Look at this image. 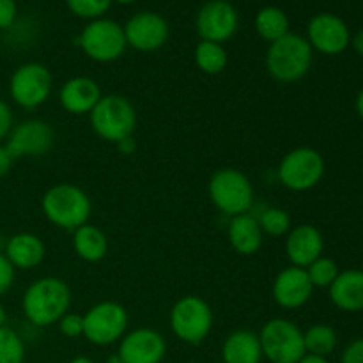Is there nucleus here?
Listing matches in <instances>:
<instances>
[{"label":"nucleus","mask_w":363,"mask_h":363,"mask_svg":"<svg viewBox=\"0 0 363 363\" xmlns=\"http://www.w3.org/2000/svg\"><path fill=\"white\" fill-rule=\"evenodd\" d=\"M126 308L117 301H99L84 314V337L94 346H110L126 335Z\"/></svg>","instance_id":"obj_9"},{"label":"nucleus","mask_w":363,"mask_h":363,"mask_svg":"<svg viewBox=\"0 0 363 363\" xmlns=\"http://www.w3.org/2000/svg\"><path fill=\"white\" fill-rule=\"evenodd\" d=\"M73 250L82 261L99 262L108 254V240L101 229L85 223L73 230Z\"/></svg>","instance_id":"obj_24"},{"label":"nucleus","mask_w":363,"mask_h":363,"mask_svg":"<svg viewBox=\"0 0 363 363\" xmlns=\"http://www.w3.org/2000/svg\"><path fill=\"white\" fill-rule=\"evenodd\" d=\"M325 158L312 147H296L287 152L279 165V181L291 191H308L325 176Z\"/></svg>","instance_id":"obj_8"},{"label":"nucleus","mask_w":363,"mask_h":363,"mask_svg":"<svg viewBox=\"0 0 363 363\" xmlns=\"http://www.w3.org/2000/svg\"><path fill=\"white\" fill-rule=\"evenodd\" d=\"M123 363H162L167 354V342L152 328H137L119 340L117 351Z\"/></svg>","instance_id":"obj_16"},{"label":"nucleus","mask_w":363,"mask_h":363,"mask_svg":"<svg viewBox=\"0 0 363 363\" xmlns=\"http://www.w3.org/2000/svg\"><path fill=\"white\" fill-rule=\"evenodd\" d=\"M262 358L269 363H298L307 354L303 332L296 323L286 318H273L257 333Z\"/></svg>","instance_id":"obj_5"},{"label":"nucleus","mask_w":363,"mask_h":363,"mask_svg":"<svg viewBox=\"0 0 363 363\" xmlns=\"http://www.w3.org/2000/svg\"><path fill=\"white\" fill-rule=\"evenodd\" d=\"M255 30L264 41L275 43L289 34V18L279 7H262L255 16Z\"/></svg>","instance_id":"obj_25"},{"label":"nucleus","mask_w":363,"mask_h":363,"mask_svg":"<svg viewBox=\"0 0 363 363\" xmlns=\"http://www.w3.org/2000/svg\"><path fill=\"white\" fill-rule=\"evenodd\" d=\"M314 50L307 38L300 34H286L279 41L269 43L266 52V69L273 80L280 84H294L311 71Z\"/></svg>","instance_id":"obj_3"},{"label":"nucleus","mask_w":363,"mask_h":363,"mask_svg":"<svg viewBox=\"0 0 363 363\" xmlns=\"http://www.w3.org/2000/svg\"><path fill=\"white\" fill-rule=\"evenodd\" d=\"M101 98V87L98 85V82L89 77L69 78L67 82H64L59 91L60 106L73 116L91 113Z\"/></svg>","instance_id":"obj_19"},{"label":"nucleus","mask_w":363,"mask_h":363,"mask_svg":"<svg viewBox=\"0 0 363 363\" xmlns=\"http://www.w3.org/2000/svg\"><path fill=\"white\" fill-rule=\"evenodd\" d=\"M240 18L233 4L225 0H209L199 9L195 18V28L202 41L223 45L238 30Z\"/></svg>","instance_id":"obj_13"},{"label":"nucleus","mask_w":363,"mask_h":363,"mask_svg":"<svg viewBox=\"0 0 363 363\" xmlns=\"http://www.w3.org/2000/svg\"><path fill=\"white\" fill-rule=\"evenodd\" d=\"M169 23L165 18L152 11L133 14L124 25L126 43L138 52H156L169 41Z\"/></svg>","instance_id":"obj_15"},{"label":"nucleus","mask_w":363,"mask_h":363,"mask_svg":"<svg viewBox=\"0 0 363 363\" xmlns=\"http://www.w3.org/2000/svg\"><path fill=\"white\" fill-rule=\"evenodd\" d=\"M14 277H16V269L11 264L9 259L4 254H0V296L6 294L7 291L13 287Z\"/></svg>","instance_id":"obj_33"},{"label":"nucleus","mask_w":363,"mask_h":363,"mask_svg":"<svg viewBox=\"0 0 363 363\" xmlns=\"http://www.w3.org/2000/svg\"><path fill=\"white\" fill-rule=\"evenodd\" d=\"M78 43L89 59L101 64L121 59L128 46L124 27H121L117 21L106 20V18L92 20L82 30Z\"/></svg>","instance_id":"obj_10"},{"label":"nucleus","mask_w":363,"mask_h":363,"mask_svg":"<svg viewBox=\"0 0 363 363\" xmlns=\"http://www.w3.org/2000/svg\"><path fill=\"white\" fill-rule=\"evenodd\" d=\"M350 45L353 46V50L358 53V55L363 57V30H358L357 34L351 38Z\"/></svg>","instance_id":"obj_39"},{"label":"nucleus","mask_w":363,"mask_h":363,"mask_svg":"<svg viewBox=\"0 0 363 363\" xmlns=\"http://www.w3.org/2000/svg\"><path fill=\"white\" fill-rule=\"evenodd\" d=\"M117 147H119L121 152H124V155H133L135 149H137V144H135L133 137H130V138H126V140L119 142V144H117Z\"/></svg>","instance_id":"obj_38"},{"label":"nucleus","mask_w":363,"mask_h":363,"mask_svg":"<svg viewBox=\"0 0 363 363\" xmlns=\"http://www.w3.org/2000/svg\"><path fill=\"white\" fill-rule=\"evenodd\" d=\"M307 41L312 50L323 55H340L351 43L346 21L332 13H319L308 21Z\"/></svg>","instance_id":"obj_14"},{"label":"nucleus","mask_w":363,"mask_h":363,"mask_svg":"<svg viewBox=\"0 0 363 363\" xmlns=\"http://www.w3.org/2000/svg\"><path fill=\"white\" fill-rule=\"evenodd\" d=\"M4 255L14 269H34L45 261L46 247L38 234L18 233L7 240Z\"/></svg>","instance_id":"obj_20"},{"label":"nucleus","mask_w":363,"mask_h":363,"mask_svg":"<svg viewBox=\"0 0 363 363\" xmlns=\"http://www.w3.org/2000/svg\"><path fill=\"white\" fill-rule=\"evenodd\" d=\"M71 13L85 20H98L110 9L112 0H66Z\"/></svg>","instance_id":"obj_31"},{"label":"nucleus","mask_w":363,"mask_h":363,"mask_svg":"<svg viewBox=\"0 0 363 363\" xmlns=\"http://www.w3.org/2000/svg\"><path fill=\"white\" fill-rule=\"evenodd\" d=\"M71 300V289L62 279L43 277L27 287L21 308L30 325L46 328L57 325L69 312Z\"/></svg>","instance_id":"obj_1"},{"label":"nucleus","mask_w":363,"mask_h":363,"mask_svg":"<svg viewBox=\"0 0 363 363\" xmlns=\"http://www.w3.org/2000/svg\"><path fill=\"white\" fill-rule=\"evenodd\" d=\"M91 126L99 138L112 144L133 137L137 128V110L121 94H106L89 113Z\"/></svg>","instance_id":"obj_4"},{"label":"nucleus","mask_w":363,"mask_h":363,"mask_svg":"<svg viewBox=\"0 0 363 363\" xmlns=\"http://www.w3.org/2000/svg\"><path fill=\"white\" fill-rule=\"evenodd\" d=\"M305 272H307L311 284L314 287H330L340 273L337 262L333 259L325 257V255L315 259L308 268H305Z\"/></svg>","instance_id":"obj_30"},{"label":"nucleus","mask_w":363,"mask_h":363,"mask_svg":"<svg viewBox=\"0 0 363 363\" xmlns=\"http://www.w3.org/2000/svg\"><path fill=\"white\" fill-rule=\"evenodd\" d=\"M59 330L64 337L67 339H78V337H84V315L74 314V312H67L66 315H62L59 323Z\"/></svg>","instance_id":"obj_32"},{"label":"nucleus","mask_w":363,"mask_h":363,"mask_svg":"<svg viewBox=\"0 0 363 363\" xmlns=\"http://www.w3.org/2000/svg\"><path fill=\"white\" fill-rule=\"evenodd\" d=\"M46 220L64 230H77L89 223L92 213L91 197L80 186L71 183L53 184L41 199Z\"/></svg>","instance_id":"obj_2"},{"label":"nucleus","mask_w":363,"mask_h":363,"mask_svg":"<svg viewBox=\"0 0 363 363\" xmlns=\"http://www.w3.org/2000/svg\"><path fill=\"white\" fill-rule=\"evenodd\" d=\"M18 7L14 0H0V28H9L16 20Z\"/></svg>","instance_id":"obj_35"},{"label":"nucleus","mask_w":363,"mask_h":363,"mask_svg":"<svg viewBox=\"0 0 363 363\" xmlns=\"http://www.w3.org/2000/svg\"><path fill=\"white\" fill-rule=\"evenodd\" d=\"M340 363H363V337L347 344L340 357Z\"/></svg>","instance_id":"obj_34"},{"label":"nucleus","mask_w":363,"mask_h":363,"mask_svg":"<svg viewBox=\"0 0 363 363\" xmlns=\"http://www.w3.org/2000/svg\"><path fill=\"white\" fill-rule=\"evenodd\" d=\"M106 363H123V360H121L119 358V354H112V357L108 358V360H106Z\"/></svg>","instance_id":"obj_44"},{"label":"nucleus","mask_w":363,"mask_h":363,"mask_svg":"<svg viewBox=\"0 0 363 363\" xmlns=\"http://www.w3.org/2000/svg\"><path fill=\"white\" fill-rule=\"evenodd\" d=\"M209 199L216 209L230 218L245 215L254 204V188L250 179L238 169H220L209 179Z\"/></svg>","instance_id":"obj_7"},{"label":"nucleus","mask_w":363,"mask_h":363,"mask_svg":"<svg viewBox=\"0 0 363 363\" xmlns=\"http://www.w3.org/2000/svg\"><path fill=\"white\" fill-rule=\"evenodd\" d=\"M303 342L305 351L308 354H318V357L328 358L337 350L339 337H337V332L332 326L318 323V325H312L311 328L305 330Z\"/></svg>","instance_id":"obj_26"},{"label":"nucleus","mask_w":363,"mask_h":363,"mask_svg":"<svg viewBox=\"0 0 363 363\" xmlns=\"http://www.w3.org/2000/svg\"><path fill=\"white\" fill-rule=\"evenodd\" d=\"M257 220L262 233L268 234V236L280 238V236H286V234L291 230V216L289 213L282 208L264 209V213H262Z\"/></svg>","instance_id":"obj_29"},{"label":"nucleus","mask_w":363,"mask_h":363,"mask_svg":"<svg viewBox=\"0 0 363 363\" xmlns=\"http://www.w3.org/2000/svg\"><path fill=\"white\" fill-rule=\"evenodd\" d=\"M55 142V131L46 121L27 119L13 126L6 138V149L13 160L45 156Z\"/></svg>","instance_id":"obj_12"},{"label":"nucleus","mask_w":363,"mask_h":363,"mask_svg":"<svg viewBox=\"0 0 363 363\" xmlns=\"http://www.w3.org/2000/svg\"><path fill=\"white\" fill-rule=\"evenodd\" d=\"M195 64L206 74H220L227 67L229 55L223 45L211 41H201L195 46Z\"/></svg>","instance_id":"obj_27"},{"label":"nucleus","mask_w":363,"mask_h":363,"mask_svg":"<svg viewBox=\"0 0 363 363\" xmlns=\"http://www.w3.org/2000/svg\"><path fill=\"white\" fill-rule=\"evenodd\" d=\"M357 112L363 121V89L360 92H358V96H357Z\"/></svg>","instance_id":"obj_41"},{"label":"nucleus","mask_w":363,"mask_h":363,"mask_svg":"<svg viewBox=\"0 0 363 363\" xmlns=\"http://www.w3.org/2000/svg\"><path fill=\"white\" fill-rule=\"evenodd\" d=\"M13 162H14L13 156L9 155L6 145L0 144V177H4L7 172H9L11 167H13Z\"/></svg>","instance_id":"obj_37"},{"label":"nucleus","mask_w":363,"mask_h":363,"mask_svg":"<svg viewBox=\"0 0 363 363\" xmlns=\"http://www.w3.org/2000/svg\"><path fill=\"white\" fill-rule=\"evenodd\" d=\"M223 363H261L262 347L257 333L250 330H236L222 346Z\"/></svg>","instance_id":"obj_23"},{"label":"nucleus","mask_w":363,"mask_h":363,"mask_svg":"<svg viewBox=\"0 0 363 363\" xmlns=\"http://www.w3.org/2000/svg\"><path fill=\"white\" fill-rule=\"evenodd\" d=\"M227 234H229L230 247L240 255L257 254L262 247V238H264L259 220L248 213L233 216Z\"/></svg>","instance_id":"obj_22"},{"label":"nucleus","mask_w":363,"mask_h":363,"mask_svg":"<svg viewBox=\"0 0 363 363\" xmlns=\"http://www.w3.org/2000/svg\"><path fill=\"white\" fill-rule=\"evenodd\" d=\"M6 321H7V312H6V307L2 305V301H0V328L6 326Z\"/></svg>","instance_id":"obj_42"},{"label":"nucleus","mask_w":363,"mask_h":363,"mask_svg":"<svg viewBox=\"0 0 363 363\" xmlns=\"http://www.w3.org/2000/svg\"><path fill=\"white\" fill-rule=\"evenodd\" d=\"M112 2H117V4H124V6H126V4H133V2H137V0H112Z\"/></svg>","instance_id":"obj_45"},{"label":"nucleus","mask_w":363,"mask_h":363,"mask_svg":"<svg viewBox=\"0 0 363 363\" xmlns=\"http://www.w3.org/2000/svg\"><path fill=\"white\" fill-rule=\"evenodd\" d=\"M312 293H314V286L303 268L287 266L273 280V300L279 307L287 308V311H296L303 307L312 298Z\"/></svg>","instance_id":"obj_17"},{"label":"nucleus","mask_w":363,"mask_h":363,"mask_svg":"<svg viewBox=\"0 0 363 363\" xmlns=\"http://www.w3.org/2000/svg\"><path fill=\"white\" fill-rule=\"evenodd\" d=\"M53 89V77L46 66L39 62L21 64L9 80L11 99L25 110H34L48 101Z\"/></svg>","instance_id":"obj_11"},{"label":"nucleus","mask_w":363,"mask_h":363,"mask_svg":"<svg viewBox=\"0 0 363 363\" xmlns=\"http://www.w3.org/2000/svg\"><path fill=\"white\" fill-rule=\"evenodd\" d=\"M69 363H94L89 357H74Z\"/></svg>","instance_id":"obj_43"},{"label":"nucleus","mask_w":363,"mask_h":363,"mask_svg":"<svg viewBox=\"0 0 363 363\" xmlns=\"http://www.w3.org/2000/svg\"><path fill=\"white\" fill-rule=\"evenodd\" d=\"M298 363H330V362H328V358H325V357H318V354L307 353Z\"/></svg>","instance_id":"obj_40"},{"label":"nucleus","mask_w":363,"mask_h":363,"mask_svg":"<svg viewBox=\"0 0 363 363\" xmlns=\"http://www.w3.org/2000/svg\"><path fill=\"white\" fill-rule=\"evenodd\" d=\"M330 300L342 312L363 311V272L347 269L339 273L335 282L328 287Z\"/></svg>","instance_id":"obj_21"},{"label":"nucleus","mask_w":363,"mask_h":363,"mask_svg":"<svg viewBox=\"0 0 363 363\" xmlns=\"http://www.w3.org/2000/svg\"><path fill=\"white\" fill-rule=\"evenodd\" d=\"M11 130H13V112L9 105L0 98V142L6 140Z\"/></svg>","instance_id":"obj_36"},{"label":"nucleus","mask_w":363,"mask_h":363,"mask_svg":"<svg viewBox=\"0 0 363 363\" xmlns=\"http://www.w3.org/2000/svg\"><path fill=\"white\" fill-rule=\"evenodd\" d=\"M170 330L184 344L204 342L213 330V311L208 301L195 294L179 298L170 308Z\"/></svg>","instance_id":"obj_6"},{"label":"nucleus","mask_w":363,"mask_h":363,"mask_svg":"<svg viewBox=\"0 0 363 363\" xmlns=\"http://www.w3.org/2000/svg\"><path fill=\"white\" fill-rule=\"evenodd\" d=\"M325 252V238L321 230L308 223L291 227L286 240V254L291 266L308 268Z\"/></svg>","instance_id":"obj_18"},{"label":"nucleus","mask_w":363,"mask_h":363,"mask_svg":"<svg viewBox=\"0 0 363 363\" xmlns=\"http://www.w3.org/2000/svg\"><path fill=\"white\" fill-rule=\"evenodd\" d=\"M25 344L23 339L9 326L0 328V363H23Z\"/></svg>","instance_id":"obj_28"}]
</instances>
